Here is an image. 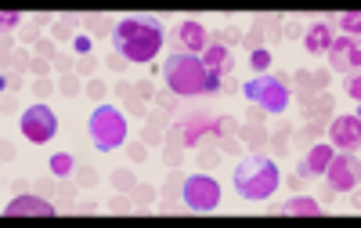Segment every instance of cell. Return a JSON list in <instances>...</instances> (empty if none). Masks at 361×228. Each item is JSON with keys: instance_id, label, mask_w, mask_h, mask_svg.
<instances>
[{"instance_id": "obj_1", "label": "cell", "mask_w": 361, "mask_h": 228, "mask_svg": "<svg viewBox=\"0 0 361 228\" xmlns=\"http://www.w3.org/2000/svg\"><path fill=\"white\" fill-rule=\"evenodd\" d=\"M163 80L166 88L177 98H199V95H217L224 88V76L209 69L199 54H185V51H173L166 66H163Z\"/></svg>"}, {"instance_id": "obj_2", "label": "cell", "mask_w": 361, "mask_h": 228, "mask_svg": "<svg viewBox=\"0 0 361 228\" xmlns=\"http://www.w3.org/2000/svg\"><path fill=\"white\" fill-rule=\"evenodd\" d=\"M163 40H166L163 25L156 18H145V15H130L123 22H116V30H112L116 54L127 62H152L163 51Z\"/></svg>"}, {"instance_id": "obj_3", "label": "cell", "mask_w": 361, "mask_h": 228, "mask_svg": "<svg viewBox=\"0 0 361 228\" xmlns=\"http://www.w3.org/2000/svg\"><path fill=\"white\" fill-rule=\"evenodd\" d=\"M275 188H279V167L267 156H246L235 167V192L243 199L260 203V199L275 196Z\"/></svg>"}, {"instance_id": "obj_4", "label": "cell", "mask_w": 361, "mask_h": 228, "mask_svg": "<svg viewBox=\"0 0 361 228\" xmlns=\"http://www.w3.org/2000/svg\"><path fill=\"white\" fill-rule=\"evenodd\" d=\"M90 138H94V145L112 152L127 141V120L123 112H119L116 105H98L94 116H90Z\"/></svg>"}, {"instance_id": "obj_5", "label": "cell", "mask_w": 361, "mask_h": 228, "mask_svg": "<svg viewBox=\"0 0 361 228\" xmlns=\"http://www.w3.org/2000/svg\"><path fill=\"white\" fill-rule=\"evenodd\" d=\"M246 98L260 109V112H271V116H282L289 109V88L279 80V76H257L246 83Z\"/></svg>"}, {"instance_id": "obj_6", "label": "cell", "mask_w": 361, "mask_h": 228, "mask_svg": "<svg viewBox=\"0 0 361 228\" xmlns=\"http://www.w3.org/2000/svg\"><path fill=\"white\" fill-rule=\"evenodd\" d=\"M185 203L199 214L206 210H217L221 207V185L214 178H206V174H192L185 178Z\"/></svg>"}, {"instance_id": "obj_7", "label": "cell", "mask_w": 361, "mask_h": 228, "mask_svg": "<svg viewBox=\"0 0 361 228\" xmlns=\"http://www.w3.org/2000/svg\"><path fill=\"white\" fill-rule=\"evenodd\" d=\"M58 131V116L47 109V105H29L22 112V134L29 141H37V145H44V141H51Z\"/></svg>"}, {"instance_id": "obj_8", "label": "cell", "mask_w": 361, "mask_h": 228, "mask_svg": "<svg viewBox=\"0 0 361 228\" xmlns=\"http://www.w3.org/2000/svg\"><path fill=\"white\" fill-rule=\"evenodd\" d=\"M329 145L354 152L361 145V116H340L333 124V131H329Z\"/></svg>"}, {"instance_id": "obj_9", "label": "cell", "mask_w": 361, "mask_h": 228, "mask_svg": "<svg viewBox=\"0 0 361 228\" xmlns=\"http://www.w3.org/2000/svg\"><path fill=\"white\" fill-rule=\"evenodd\" d=\"M329 59H333V69H340V73H357V66H361L357 37H340V40H333V47H329Z\"/></svg>"}, {"instance_id": "obj_10", "label": "cell", "mask_w": 361, "mask_h": 228, "mask_svg": "<svg viewBox=\"0 0 361 228\" xmlns=\"http://www.w3.org/2000/svg\"><path fill=\"white\" fill-rule=\"evenodd\" d=\"M325 174H329V185L336 192H350L357 185V163L350 156H333V163L325 167Z\"/></svg>"}, {"instance_id": "obj_11", "label": "cell", "mask_w": 361, "mask_h": 228, "mask_svg": "<svg viewBox=\"0 0 361 228\" xmlns=\"http://www.w3.org/2000/svg\"><path fill=\"white\" fill-rule=\"evenodd\" d=\"M333 145H325V141H318V145H311V152L304 156V160H300V174L296 178H318V174H325V167L329 163H333Z\"/></svg>"}, {"instance_id": "obj_12", "label": "cell", "mask_w": 361, "mask_h": 228, "mask_svg": "<svg viewBox=\"0 0 361 228\" xmlns=\"http://www.w3.org/2000/svg\"><path fill=\"white\" fill-rule=\"evenodd\" d=\"M206 44H209V33L202 30V22L188 18V22L177 25V51L185 47V54H195V51H202Z\"/></svg>"}, {"instance_id": "obj_13", "label": "cell", "mask_w": 361, "mask_h": 228, "mask_svg": "<svg viewBox=\"0 0 361 228\" xmlns=\"http://www.w3.org/2000/svg\"><path fill=\"white\" fill-rule=\"evenodd\" d=\"M4 214H8V217H22V214L51 217L54 207L47 203V199H40V196H18V199H11V203H4Z\"/></svg>"}, {"instance_id": "obj_14", "label": "cell", "mask_w": 361, "mask_h": 228, "mask_svg": "<svg viewBox=\"0 0 361 228\" xmlns=\"http://www.w3.org/2000/svg\"><path fill=\"white\" fill-rule=\"evenodd\" d=\"M333 40H336V37H333V30H329L325 22H314L311 30L304 33V47H307L311 54H325L329 47H333Z\"/></svg>"}, {"instance_id": "obj_15", "label": "cell", "mask_w": 361, "mask_h": 228, "mask_svg": "<svg viewBox=\"0 0 361 228\" xmlns=\"http://www.w3.org/2000/svg\"><path fill=\"white\" fill-rule=\"evenodd\" d=\"M202 62L209 66V69H214V73H228L231 69V47L228 44H209L206 47V54H202Z\"/></svg>"}, {"instance_id": "obj_16", "label": "cell", "mask_w": 361, "mask_h": 228, "mask_svg": "<svg viewBox=\"0 0 361 228\" xmlns=\"http://www.w3.org/2000/svg\"><path fill=\"white\" fill-rule=\"evenodd\" d=\"M286 214H311V217H318L322 207L314 203V199H307V196H293L289 203H286Z\"/></svg>"}, {"instance_id": "obj_17", "label": "cell", "mask_w": 361, "mask_h": 228, "mask_svg": "<svg viewBox=\"0 0 361 228\" xmlns=\"http://www.w3.org/2000/svg\"><path fill=\"white\" fill-rule=\"evenodd\" d=\"M51 170L58 178H66L69 170H73V156H66V152H58V156H51Z\"/></svg>"}, {"instance_id": "obj_18", "label": "cell", "mask_w": 361, "mask_h": 228, "mask_svg": "<svg viewBox=\"0 0 361 228\" xmlns=\"http://www.w3.org/2000/svg\"><path fill=\"white\" fill-rule=\"evenodd\" d=\"M340 25H343V30H347L350 37H357V30H361V15H357V11H354V15H343V18H340Z\"/></svg>"}, {"instance_id": "obj_19", "label": "cell", "mask_w": 361, "mask_h": 228, "mask_svg": "<svg viewBox=\"0 0 361 228\" xmlns=\"http://www.w3.org/2000/svg\"><path fill=\"white\" fill-rule=\"evenodd\" d=\"M343 88H347V95L357 102V98H361V76H357V73H347V83H343Z\"/></svg>"}, {"instance_id": "obj_20", "label": "cell", "mask_w": 361, "mask_h": 228, "mask_svg": "<svg viewBox=\"0 0 361 228\" xmlns=\"http://www.w3.org/2000/svg\"><path fill=\"white\" fill-rule=\"evenodd\" d=\"M250 62H253V69H257V73H264V69H267V62H271V54L260 47V51H253V59H250Z\"/></svg>"}, {"instance_id": "obj_21", "label": "cell", "mask_w": 361, "mask_h": 228, "mask_svg": "<svg viewBox=\"0 0 361 228\" xmlns=\"http://www.w3.org/2000/svg\"><path fill=\"white\" fill-rule=\"evenodd\" d=\"M112 181H116V188H134V178L127 174V170H116Z\"/></svg>"}, {"instance_id": "obj_22", "label": "cell", "mask_w": 361, "mask_h": 228, "mask_svg": "<svg viewBox=\"0 0 361 228\" xmlns=\"http://www.w3.org/2000/svg\"><path fill=\"white\" fill-rule=\"evenodd\" d=\"M18 22H22V15H18V11H4V18H0V25H4V30H15Z\"/></svg>"}, {"instance_id": "obj_23", "label": "cell", "mask_w": 361, "mask_h": 228, "mask_svg": "<svg viewBox=\"0 0 361 228\" xmlns=\"http://www.w3.org/2000/svg\"><path fill=\"white\" fill-rule=\"evenodd\" d=\"M329 109H333V102H329V98H318V102L311 105V112H314V116H322V112H329Z\"/></svg>"}, {"instance_id": "obj_24", "label": "cell", "mask_w": 361, "mask_h": 228, "mask_svg": "<svg viewBox=\"0 0 361 228\" xmlns=\"http://www.w3.org/2000/svg\"><path fill=\"white\" fill-rule=\"evenodd\" d=\"M87 95H90V98H102V95H105V88H102L98 80H90V83H87Z\"/></svg>"}, {"instance_id": "obj_25", "label": "cell", "mask_w": 361, "mask_h": 228, "mask_svg": "<svg viewBox=\"0 0 361 228\" xmlns=\"http://www.w3.org/2000/svg\"><path fill=\"white\" fill-rule=\"evenodd\" d=\"M80 181H83V185H90V181H98V174H94L90 167H83V170H80Z\"/></svg>"}, {"instance_id": "obj_26", "label": "cell", "mask_w": 361, "mask_h": 228, "mask_svg": "<svg viewBox=\"0 0 361 228\" xmlns=\"http://www.w3.org/2000/svg\"><path fill=\"white\" fill-rule=\"evenodd\" d=\"M76 51L87 54V51H90V40H87V37H76Z\"/></svg>"}, {"instance_id": "obj_27", "label": "cell", "mask_w": 361, "mask_h": 228, "mask_svg": "<svg viewBox=\"0 0 361 228\" xmlns=\"http://www.w3.org/2000/svg\"><path fill=\"white\" fill-rule=\"evenodd\" d=\"M246 44H250L253 51H260V33H250V37H246Z\"/></svg>"}]
</instances>
